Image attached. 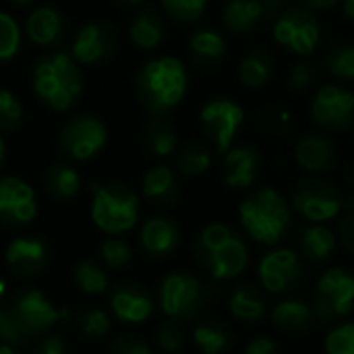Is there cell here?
<instances>
[{
    "label": "cell",
    "instance_id": "d4e9b609",
    "mask_svg": "<svg viewBox=\"0 0 354 354\" xmlns=\"http://www.w3.org/2000/svg\"><path fill=\"white\" fill-rule=\"evenodd\" d=\"M187 50L191 60L201 68H216L218 64L224 62L228 54V44L222 31L214 27H201L189 35Z\"/></svg>",
    "mask_w": 354,
    "mask_h": 354
},
{
    "label": "cell",
    "instance_id": "d6986e66",
    "mask_svg": "<svg viewBox=\"0 0 354 354\" xmlns=\"http://www.w3.org/2000/svg\"><path fill=\"white\" fill-rule=\"evenodd\" d=\"M297 166L313 176L332 172L338 166L340 151L336 141L328 133H303L292 149Z\"/></svg>",
    "mask_w": 354,
    "mask_h": 354
},
{
    "label": "cell",
    "instance_id": "9c48e42d",
    "mask_svg": "<svg viewBox=\"0 0 354 354\" xmlns=\"http://www.w3.org/2000/svg\"><path fill=\"white\" fill-rule=\"evenodd\" d=\"M344 195L340 189L322 176H305L290 191V207L311 224H326L342 214Z\"/></svg>",
    "mask_w": 354,
    "mask_h": 354
},
{
    "label": "cell",
    "instance_id": "8992f818",
    "mask_svg": "<svg viewBox=\"0 0 354 354\" xmlns=\"http://www.w3.org/2000/svg\"><path fill=\"white\" fill-rule=\"evenodd\" d=\"M218 288L189 272H172L158 286V307L180 324L197 319L214 301Z\"/></svg>",
    "mask_w": 354,
    "mask_h": 354
},
{
    "label": "cell",
    "instance_id": "277c9868",
    "mask_svg": "<svg viewBox=\"0 0 354 354\" xmlns=\"http://www.w3.org/2000/svg\"><path fill=\"white\" fill-rule=\"evenodd\" d=\"M290 201L274 187H259L239 205V220L251 241L268 247L280 245L292 230Z\"/></svg>",
    "mask_w": 354,
    "mask_h": 354
},
{
    "label": "cell",
    "instance_id": "11a10c76",
    "mask_svg": "<svg viewBox=\"0 0 354 354\" xmlns=\"http://www.w3.org/2000/svg\"><path fill=\"white\" fill-rule=\"evenodd\" d=\"M6 295H8V284H6V280L0 276V307L6 305Z\"/></svg>",
    "mask_w": 354,
    "mask_h": 354
},
{
    "label": "cell",
    "instance_id": "1f68e13d",
    "mask_svg": "<svg viewBox=\"0 0 354 354\" xmlns=\"http://www.w3.org/2000/svg\"><path fill=\"white\" fill-rule=\"evenodd\" d=\"M141 145L151 158H170L178 149L176 129L164 116H149L141 131Z\"/></svg>",
    "mask_w": 354,
    "mask_h": 354
},
{
    "label": "cell",
    "instance_id": "60d3db41",
    "mask_svg": "<svg viewBox=\"0 0 354 354\" xmlns=\"http://www.w3.org/2000/svg\"><path fill=\"white\" fill-rule=\"evenodd\" d=\"M21 27L8 12L0 10V64L10 62L21 50Z\"/></svg>",
    "mask_w": 354,
    "mask_h": 354
},
{
    "label": "cell",
    "instance_id": "9f6ffc18",
    "mask_svg": "<svg viewBox=\"0 0 354 354\" xmlns=\"http://www.w3.org/2000/svg\"><path fill=\"white\" fill-rule=\"evenodd\" d=\"M6 162V143H4V137L0 135V168L4 166Z\"/></svg>",
    "mask_w": 354,
    "mask_h": 354
},
{
    "label": "cell",
    "instance_id": "74e56055",
    "mask_svg": "<svg viewBox=\"0 0 354 354\" xmlns=\"http://www.w3.org/2000/svg\"><path fill=\"white\" fill-rule=\"evenodd\" d=\"M97 255L106 270H122L133 261V247L122 236H108L100 243Z\"/></svg>",
    "mask_w": 354,
    "mask_h": 354
},
{
    "label": "cell",
    "instance_id": "e0dca14e",
    "mask_svg": "<svg viewBox=\"0 0 354 354\" xmlns=\"http://www.w3.org/2000/svg\"><path fill=\"white\" fill-rule=\"evenodd\" d=\"M106 303L112 319L122 326L145 324L156 309V299L147 286L139 282H118L108 288Z\"/></svg>",
    "mask_w": 354,
    "mask_h": 354
},
{
    "label": "cell",
    "instance_id": "816d5d0a",
    "mask_svg": "<svg viewBox=\"0 0 354 354\" xmlns=\"http://www.w3.org/2000/svg\"><path fill=\"white\" fill-rule=\"evenodd\" d=\"M263 2V6H266V10H268V19L270 17H276L282 8H286V4H288V0H261Z\"/></svg>",
    "mask_w": 354,
    "mask_h": 354
},
{
    "label": "cell",
    "instance_id": "b9f144b4",
    "mask_svg": "<svg viewBox=\"0 0 354 354\" xmlns=\"http://www.w3.org/2000/svg\"><path fill=\"white\" fill-rule=\"evenodd\" d=\"M23 104L21 100L6 87H0V135L15 133L23 124Z\"/></svg>",
    "mask_w": 354,
    "mask_h": 354
},
{
    "label": "cell",
    "instance_id": "83f0119b",
    "mask_svg": "<svg viewBox=\"0 0 354 354\" xmlns=\"http://www.w3.org/2000/svg\"><path fill=\"white\" fill-rule=\"evenodd\" d=\"M297 247H299V255L303 257V261L324 263L334 255L338 247V239H336V232L330 230L328 226L309 224L299 230Z\"/></svg>",
    "mask_w": 354,
    "mask_h": 354
},
{
    "label": "cell",
    "instance_id": "d6a6232c",
    "mask_svg": "<svg viewBox=\"0 0 354 354\" xmlns=\"http://www.w3.org/2000/svg\"><path fill=\"white\" fill-rule=\"evenodd\" d=\"M174 170L187 178L205 174L214 164V147L207 141H185L174 151Z\"/></svg>",
    "mask_w": 354,
    "mask_h": 354
},
{
    "label": "cell",
    "instance_id": "e575fe53",
    "mask_svg": "<svg viewBox=\"0 0 354 354\" xmlns=\"http://www.w3.org/2000/svg\"><path fill=\"white\" fill-rule=\"evenodd\" d=\"M71 324L75 328V334L87 342H102L112 332V315L106 309L97 307H85L71 315Z\"/></svg>",
    "mask_w": 354,
    "mask_h": 354
},
{
    "label": "cell",
    "instance_id": "4316f807",
    "mask_svg": "<svg viewBox=\"0 0 354 354\" xmlns=\"http://www.w3.org/2000/svg\"><path fill=\"white\" fill-rule=\"evenodd\" d=\"M268 19L261 0H228L222 8V23L234 35H251Z\"/></svg>",
    "mask_w": 354,
    "mask_h": 354
},
{
    "label": "cell",
    "instance_id": "ee69618b",
    "mask_svg": "<svg viewBox=\"0 0 354 354\" xmlns=\"http://www.w3.org/2000/svg\"><path fill=\"white\" fill-rule=\"evenodd\" d=\"M326 354H354V322H344L326 336Z\"/></svg>",
    "mask_w": 354,
    "mask_h": 354
},
{
    "label": "cell",
    "instance_id": "680465c9",
    "mask_svg": "<svg viewBox=\"0 0 354 354\" xmlns=\"http://www.w3.org/2000/svg\"><path fill=\"white\" fill-rule=\"evenodd\" d=\"M346 180H348V185L354 189V160L351 162V166L346 168Z\"/></svg>",
    "mask_w": 354,
    "mask_h": 354
},
{
    "label": "cell",
    "instance_id": "7402d4cb",
    "mask_svg": "<svg viewBox=\"0 0 354 354\" xmlns=\"http://www.w3.org/2000/svg\"><path fill=\"white\" fill-rule=\"evenodd\" d=\"M68 33V21L56 6H37L25 21V35L37 48H58Z\"/></svg>",
    "mask_w": 354,
    "mask_h": 354
},
{
    "label": "cell",
    "instance_id": "30bf717a",
    "mask_svg": "<svg viewBox=\"0 0 354 354\" xmlns=\"http://www.w3.org/2000/svg\"><path fill=\"white\" fill-rule=\"evenodd\" d=\"M243 124L245 108L228 95H216L199 110V131L220 156L236 143Z\"/></svg>",
    "mask_w": 354,
    "mask_h": 354
},
{
    "label": "cell",
    "instance_id": "ac0fdd59",
    "mask_svg": "<svg viewBox=\"0 0 354 354\" xmlns=\"http://www.w3.org/2000/svg\"><path fill=\"white\" fill-rule=\"evenodd\" d=\"M37 218L33 187L19 176H0V226L25 228Z\"/></svg>",
    "mask_w": 354,
    "mask_h": 354
},
{
    "label": "cell",
    "instance_id": "7c38bea8",
    "mask_svg": "<svg viewBox=\"0 0 354 354\" xmlns=\"http://www.w3.org/2000/svg\"><path fill=\"white\" fill-rule=\"evenodd\" d=\"M311 120L328 135H340L354 127V91L344 83H324L309 102Z\"/></svg>",
    "mask_w": 354,
    "mask_h": 354
},
{
    "label": "cell",
    "instance_id": "c3c4849f",
    "mask_svg": "<svg viewBox=\"0 0 354 354\" xmlns=\"http://www.w3.org/2000/svg\"><path fill=\"white\" fill-rule=\"evenodd\" d=\"M336 239L346 253L354 255V212H342L338 216Z\"/></svg>",
    "mask_w": 354,
    "mask_h": 354
},
{
    "label": "cell",
    "instance_id": "52a82bcc",
    "mask_svg": "<svg viewBox=\"0 0 354 354\" xmlns=\"http://www.w3.org/2000/svg\"><path fill=\"white\" fill-rule=\"evenodd\" d=\"M322 35L324 25L319 12L305 6L303 2L282 8L272 23L274 41L299 58H309L319 48Z\"/></svg>",
    "mask_w": 354,
    "mask_h": 354
},
{
    "label": "cell",
    "instance_id": "5bb4252c",
    "mask_svg": "<svg viewBox=\"0 0 354 354\" xmlns=\"http://www.w3.org/2000/svg\"><path fill=\"white\" fill-rule=\"evenodd\" d=\"M259 282L270 295H288L297 290L303 282L305 268L299 251L288 247H278L266 253L257 266Z\"/></svg>",
    "mask_w": 354,
    "mask_h": 354
},
{
    "label": "cell",
    "instance_id": "f6af8a7d",
    "mask_svg": "<svg viewBox=\"0 0 354 354\" xmlns=\"http://www.w3.org/2000/svg\"><path fill=\"white\" fill-rule=\"evenodd\" d=\"M31 338H27L21 328L17 326L15 317L10 315L8 307H0V344H8V346H15V348H27L31 346L29 342Z\"/></svg>",
    "mask_w": 354,
    "mask_h": 354
},
{
    "label": "cell",
    "instance_id": "ffe728a7",
    "mask_svg": "<svg viewBox=\"0 0 354 354\" xmlns=\"http://www.w3.org/2000/svg\"><path fill=\"white\" fill-rule=\"evenodd\" d=\"M261 172V151L251 143H234L222 156V180L228 189H251Z\"/></svg>",
    "mask_w": 354,
    "mask_h": 354
},
{
    "label": "cell",
    "instance_id": "603a6c76",
    "mask_svg": "<svg viewBox=\"0 0 354 354\" xmlns=\"http://www.w3.org/2000/svg\"><path fill=\"white\" fill-rule=\"evenodd\" d=\"M166 21L164 15L153 6L139 8L129 23V39L141 52H153L164 44Z\"/></svg>",
    "mask_w": 354,
    "mask_h": 354
},
{
    "label": "cell",
    "instance_id": "484cf974",
    "mask_svg": "<svg viewBox=\"0 0 354 354\" xmlns=\"http://www.w3.org/2000/svg\"><path fill=\"white\" fill-rule=\"evenodd\" d=\"M274 73H276L274 54L263 46H255L249 52H245L236 66V77L241 85L247 89L268 87L270 81L274 79Z\"/></svg>",
    "mask_w": 354,
    "mask_h": 354
},
{
    "label": "cell",
    "instance_id": "8fae6325",
    "mask_svg": "<svg viewBox=\"0 0 354 354\" xmlns=\"http://www.w3.org/2000/svg\"><path fill=\"white\" fill-rule=\"evenodd\" d=\"M108 143L106 122L91 112H81L71 116L56 139L58 151L71 162H89L104 151Z\"/></svg>",
    "mask_w": 354,
    "mask_h": 354
},
{
    "label": "cell",
    "instance_id": "8d00e7d4",
    "mask_svg": "<svg viewBox=\"0 0 354 354\" xmlns=\"http://www.w3.org/2000/svg\"><path fill=\"white\" fill-rule=\"evenodd\" d=\"M324 66L338 81H354V41L344 39L334 44L324 56Z\"/></svg>",
    "mask_w": 354,
    "mask_h": 354
},
{
    "label": "cell",
    "instance_id": "f35d334b",
    "mask_svg": "<svg viewBox=\"0 0 354 354\" xmlns=\"http://www.w3.org/2000/svg\"><path fill=\"white\" fill-rule=\"evenodd\" d=\"M153 342L162 353L176 354L187 346V332L180 322L166 317L153 330Z\"/></svg>",
    "mask_w": 354,
    "mask_h": 354
},
{
    "label": "cell",
    "instance_id": "4fadbf2b",
    "mask_svg": "<svg viewBox=\"0 0 354 354\" xmlns=\"http://www.w3.org/2000/svg\"><path fill=\"white\" fill-rule=\"evenodd\" d=\"M315 322L332 324L346 317L354 307V276L342 268H330L315 286L311 301Z\"/></svg>",
    "mask_w": 354,
    "mask_h": 354
},
{
    "label": "cell",
    "instance_id": "7a4b0ae2",
    "mask_svg": "<svg viewBox=\"0 0 354 354\" xmlns=\"http://www.w3.org/2000/svg\"><path fill=\"white\" fill-rule=\"evenodd\" d=\"M33 95L52 112L73 110L83 95V73L64 50L41 54L31 66Z\"/></svg>",
    "mask_w": 354,
    "mask_h": 354
},
{
    "label": "cell",
    "instance_id": "d590c367",
    "mask_svg": "<svg viewBox=\"0 0 354 354\" xmlns=\"http://www.w3.org/2000/svg\"><path fill=\"white\" fill-rule=\"evenodd\" d=\"M71 280L77 286V290L87 295V297L106 295L110 288V278H108L106 268L93 259L77 261L71 270Z\"/></svg>",
    "mask_w": 354,
    "mask_h": 354
},
{
    "label": "cell",
    "instance_id": "db71d44e",
    "mask_svg": "<svg viewBox=\"0 0 354 354\" xmlns=\"http://www.w3.org/2000/svg\"><path fill=\"white\" fill-rule=\"evenodd\" d=\"M112 2L122 6V8H137V6H141L143 0H112Z\"/></svg>",
    "mask_w": 354,
    "mask_h": 354
},
{
    "label": "cell",
    "instance_id": "7bdbcfd3",
    "mask_svg": "<svg viewBox=\"0 0 354 354\" xmlns=\"http://www.w3.org/2000/svg\"><path fill=\"white\" fill-rule=\"evenodd\" d=\"M319 79V66L307 58H301L286 73V87L295 93H305L315 87Z\"/></svg>",
    "mask_w": 354,
    "mask_h": 354
},
{
    "label": "cell",
    "instance_id": "9a60e30c",
    "mask_svg": "<svg viewBox=\"0 0 354 354\" xmlns=\"http://www.w3.org/2000/svg\"><path fill=\"white\" fill-rule=\"evenodd\" d=\"M118 52V35L116 31L102 21H89L81 25L73 39L68 54L77 64L83 66H102L110 62Z\"/></svg>",
    "mask_w": 354,
    "mask_h": 354
},
{
    "label": "cell",
    "instance_id": "681fc988",
    "mask_svg": "<svg viewBox=\"0 0 354 354\" xmlns=\"http://www.w3.org/2000/svg\"><path fill=\"white\" fill-rule=\"evenodd\" d=\"M245 354H280V348L278 344L268 338V336H259V338H253L247 348H245Z\"/></svg>",
    "mask_w": 354,
    "mask_h": 354
},
{
    "label": "cell",
    "instance_id": "ba28073f",
    "mask_svg": "<svg viewBox=\"0 0 354 354\" xmlns=\"http://www.w3.org/2000/svg\"><path fill=\"white\" fill-rule=\"evenodd\" d=\"M6 307L15 317L17 326L27 338H37L54 330L58 324L71 322V311L66 307L54 305V301L39 288H21L8 301Z\"/></svg>",
    "mask_w": 354,
    "mask_h": 354
},
{
    "label": "cell",
    "instance_id": "cb8c5ba5",
    "mask_svg": "<svg viewBox=\"0 0 354 354\" xmlns=\"http://www.w3.org/2000/svg\"><path fill=\"white\" fill-rule=\"evenodd\" d=\"M141 195L156 207H172L180 199L178 172L170 166H151L141 178Z\"/></svg>",
    "mask_w": 354,
    "mask_h": 354
},
{
    "label": "cell",
    "instance_id": "4dcf8cb0",
    "mask_svg": "<svg viewBox=\"0 0 354 354\" xmlns=\"http://www.w3.org/2000/svg\"><path fill=\"white\" fill-rule=\"evenodd\" d=\"M228 311L234 319L243 324H257L268 313V303L255 284H239L232 288L228 299Z\"/></svg>",
    "mask_w": 354,
    "mask_h": 354
},
{
    "label": "cell",
    "instance_id": "f1b7e54d",
    "mask_svg": "<svg viewBox=\"0 0 354 354\" xmlns=\"http://www.w3.org/2000/svg\"><path fill=\"white\" fill-rule=\"evenodd\" d=\"M81 172L71 162H54L41 174L44 191L56 201H71L81 191Z\"/></svg>",
    "mask_w": 354,
    "mask_h": 354
},
{
    "label": "cell",
    "instance_id": "91938a15",
    "mask_svg": "<svg viewBox=\"0 0 354 354\" xmlns=\"http://www.w3.org/2000/svg\"><path fill=\"white\" fill-rule=\"evenodd\" d=\"M15 6H27V4H31L33 0H10Z\"/></svg>",
    "mask_w": 354,
    "mask_h": 354
},
{
    "label": "cell",
    "instance_id": "f907efd6",
    "mask_svg": "<svg viewBox=\"0 0 354 354\" xmlns=\"http://www.w3.org/2000/svg\"><path fill=\"white\" fill-rule=\"evenodd\" d=\"M303 4L313 8L315 12H322V10H332L334 6L342 4V0H303Z\"/></svg>",
    "mask_w": 354,
    "mask_h": 354
},
{
    "label": "cell",
    "instance_id": "bcb514c9",
    "mask_svg": "<svg viewBox=\"0 0 354 354\" xmlns=\"http://www.w3.org/2000/svg\"><path fill=\"white\" fill-rule=\"evenodd\" d=\"M108 354H153L151 346L137 334H120L116 336L110 346Z\"/></svg>",
    "mask_w": 354,
    "mask_h": 354
},
{
    "label": "cell",
    "instance_id": "6da1fadb",
    "mask_svg": "<svg viewBox=\"0 0 354 354\" xmlns=\"http://www.w3.org/2000/svg\"><path fill=\"white\" fill-rule=\"evenodd\" d=\"M191 87L187 64L172 54L156 56L143 62L133 79V91L149 116H168L174 112Z\"/></svg>",
    "mask_w": 354,
    "mask_h": 354
},
{
    "label": "cell",
    "instance_id": "f5cc1de1",
    "mask_svg": "<svg viewBox=\"0 0 354 354\" xmlns=\"http://www.w3.org/2000/svg\"><path fill=\"white\" fill-rule=\"evenodd\" d=\"M342 10L354 23V0H342Z\"/></svg>",
    "mask_w": 354,
    "mask_h": 354
},
{
    "label": "cell",
    "instance_id": "3957f363",
    "mask_svg": "<svg viewBox=\"0 0 354 354\" xmlns=\"http://www.w3.org/2000/svg\"><path fill=\"white\" fill-rule=\"evenodd\" d=\"M193 255L199 268L216 282L234 280L249 263L245 239L228 224L214 222L199 230L193 241Z\"/></svg>",
    "mask_w": 354,
    "mask_h": 354
},
{
    "label": "cell",
    "instance_id": "44dd1931",
    "mask_svg": "<svg viewBox=\"0 0 354 354\" xmlns=\"http://www.w3.org/2000/svg\"><path fill=\"white\" fill-rule=\"evenodd\" d=\"M180 226L170 216H151L143 222L139 232V245L147 259L160 261L170 257L180 245Z\"/></svg>",
    "mask_w": 354,
    "mask_h": 354
},
{
    "label": "cell",
    "instance_id": "7dc6e473",
    "mask_svg": "<svg viewBox=\"0 0 354 354\" xmlns=\"http://www.w3.org/2000/svg\"><path fill=\"white\" fill-rule=\"evenodd\" d=\"M29 348L31 354H68V344L64 342V338L60 334H50V332L37 336Z\"/></svg>",
    "mask_w": 354,
    "mask_h": 354
},
{
    "label": "cell",
    "instance_id": "ab89813d",
    "mask_svg": "<svg viewBox=\"0 0 354 354\" xmlns=\"http://www.w3.org/2000/svg\"><path fill=\"white\" fill-rule=\"evenodd\" d=\"M160 4L166 17H170L176 23L189 25L205 15L209 0H160Z\"/></svg>",
    "mask_w": 354,
    "mask_h": 354
},
{
    "label": "cell",
    "instance_id": "836d02e7",
    "mask_svg": "<svg viewBox=\"0 0 354 354\" xmlns=\"http://www.w3.org/2000/svg\"><path fill=\"white\" fill-rule=\"evenodd\" d=\"M191 338L201 354H224L234 340L230 328L220 319H205L195 324Z\"/></svg>",
    "mask_w": 354,
    "mask_h": 354
},
{
    "label": "cell",
    "instance_id": "2e32d148",
    "mask_svg": "<svg viewBox=\"0 0 354 354\" xmlns=\"http://www.w3.org/2000/svg\"><path fill=\"white\" fill-rule=\"evenodd\" d=\"M6 270L21 280H31L41 276L52 263V247L39 234L15 236L4 249Z\"/></svg>",
    "mask_w": 354,
    "mask_h": 354
},
{
    "label": "cell",
    "instance_id": "6f0895ef",
    "mask_svg": "<svg viewBox=\"0 0 354 354\" xmlns=\"http://www.w3.org/2000/svg\"><path fill=\"white\" fill-rule=\"evenodd\" d=\"M0 354H21V348L8 346V344H0Z\"/></svg>",
    "mask_w": 354,
    "mask_h": 354
},
{
    "label": "cell",
    "instance_id": "94428289",
    "mask_svg": "<svg viewBox=\"0 0 354 354\" xmlns=\"http://www.w3.org/2000/svg\"><path fill=\"white\" fill-rule=\"evenodd\" d=\"M351 133H353V141H354V127H353V129H351Z\"/></svg>",
    "mask_w": 354,
    "mask_h": 354
},
{
    "label": "cell",
    "instance_id": "f546056e",
    "mask_svg": "<svg viewBox=\"0 0 354 354\" xmlns=\"http://www.w3.org/2000/svg\"><path fill=\"white\" fill-rule=\"evenodd\" d=\"M272 324L286 334H305L315 324L311 303L301 299H284L272 309Z\"/></svg>",
    "mask_w": 354,
    "mask_h": 354
},
{
    "label": "cell",
    "instance_id": "5b68a950",
    "mask_svg": "<svg viewBox=\"0 0 354 354\" xmlns=\"http://www.w3.org/2000/svg\"><path fill=\"white\" fill-rule=\"evenodd\" d=\"M89 216L97 230L108 236H120L139 224L141 199L124 183H89Z\"/></svg>",
    "mask_w": 354,
    "mask_h": 354
}]
</instances>
